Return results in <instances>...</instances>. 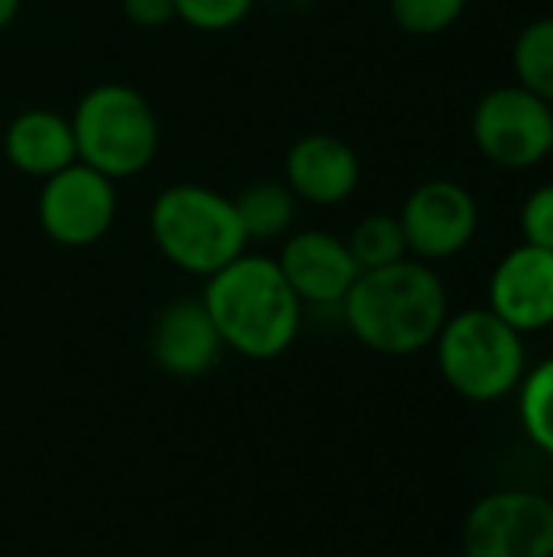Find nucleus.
<instances>
[{
	"label": "nucleus",
	"instance_id": "nucleus-12",
	"mask_svg": "<svg viewBox=\"0 0 553 557\" xmlns=\"http://www.w3.org/2000/svg\"><path fill=\"white\" fill-rule=\"evenodd\" d=\"M489 310L521 336L553 326V251L535 245L508 251L492 274Z\"/></svg>",
	"mask_w": 553,
	"mask_h": 557
},
{
	"label": "nucleus",
	"instance_id": "nucleus-17",
	"mask_svg": "<svg viewBox=\"0 0 553 557\" xmlns=\"http://www.w3.org/2000/svg\"><path fill=\"white\" fill-rule=\"evenodd\" d=\"M355 264L362 271H375V268H388V264H398L404 258H411L407 251V238H404V228L398 222V215H368L362 219L352 235L345 238Z\"/></svg>",
	"mask_w": 553,
	"mask_h": 557
},
{
	"label": "nucleus",
	"instance_id": "nucleus-6",
	"mask_svg": "<svg viewBox=\"0 0 553 557\" xmlns=\"http://www.w3.org/2000/svg\"><path fill=\"white\" fill-rule=\"evenodd\" d=\"M473 140L502 170H531L553 153V104L521 85L492 88L473 111Z\"/></svg>",
	"mask_w": 553,
	"mask_h": 557
},
{
	"label": "nucleus",
	"instance_id": "nucleus-3",
	"mask_svg": "<svg viewBox=\"0 0 553 557\" xmlns=\"http://www.w3.org/2000/svg\"><path fill=\"white\" fill-rule=\"evenodd\" d=\"M147 225L156 251L192 277H212L251 245L231 196L202 183H173L160 189Z\"/></svg>",
	"mask_w": 553,
	"mask_h": 557
},
{
	"label": "nucleus",
	"instance_id": "nucleus-5",
	"mask_svg": "<svg viewBox=\"0 0 553 557\" xmlns=\"http://www.w3.org/2000/svg\"><path fill=\"white\" fill-rule=\"evenodd\" d=\"M433 346L443 382L473 405L502 401L521 385L528 372L521 333L489 307L447 317Z\"/></svg>",
	"mask_w": 553,
	"mask_h": 557
},
{
	"label": "nucleus",
	"instance_id": "nucleus-11",
	"mask_svg": "<svg viewBox=\"0 0 553 557\" xmlns=\"http://www.w3.org/2000/svg\"><path fill=\"white\" fill-rule=\"evenodd\" d=\"M147 349L160 372L173 379H199L218 366L225 343L205 304L196 297H179L156 313Z\"/></svg>",
	"mask_w": 553,
	"mask_h": 557
},
{
	"label": "nucleus",
	"instance_id": "nucleus-2",
	"mask_svg": "<svg viewBox=\"0 0 553 557\" xmlns=\"http://www.w3.org/2000/svg\"><path fill=\"white\" fill-rule=\"evenodd\" d=\"M349 333L372 352L414 356L440 336L450 317V297L427 261H398L362 271L342 300Z\"/></svg>",
	"mask_w": 553,
	"mask_h": 557
},
{
	"label": "nucleus",
	"instance_id": "nucleus-21",
	"mask_svg": "<svg viewBox=\"0 0 553 557\" xmlns=\"http://www.w3.org/2000/svg\"><path fill=\"white\" fill-rule=\"evenodd\" d=\"M521 235H525V245L553 251V186H541L525 199Z\"/></svg>",
	"mask_w": 553,
	"mask_h": 557
},
{
	"label": "nucleus",
	"instance_id": "nucleus-20",
	"mask_svg": "<svg viewBox=\"0 0 553 557\" xmlns=\"http://www.w3.org/2000/svg\"><path fill=\"white\" fill-rule=\"evenodd\" d=\"M176 20L199 33H228L241 26L254 7V0H173Z\"/></svg>",
	"mask_w": 553,
	"mask_h": 557
},
{
	"label": "nucleus",
	"instance_id": "nucleus-15",
	"mask_svg": "<svg viewBox=\"0 0 553 557\" xmlns=\"http://www.w3.org/2000/svg\"><path fill=\"white\" fill-rule=\"evenodd\" d=\"M231 202L248 242H277L290 235L300 209V199L284 180H254L238 196H231Z\"/></svg>",
	"mask_w": 553,
	"mask_h": 557
},
{
	"label": "nucleus",
	"instance_id": "nucleus-14",
	"mask_svg": "<svg viewBox=\"0 0 553 557\" xmlns=\"http://www.w3.org/2000/svg\"><path fill=\"white\" fill-rule=\"evenodd\" d=\"M3 157L16 173L33 176L39 183L49 180L52 173L78 160L72 121L49 108L20 111L3 131Z\"/></svg>",
	"mask_w": 553,
	"mask_h": 557
},
{
	"label": "nucleus",
	"instance_id": "nucleus-7",
	"mask_svg": "<svg viewBox=\"0 0 553 557\" xmlns=\"http://www.w3.org/2000/svg\"><path fill=\"white\" fill-rule=\"evenodd\" d=\"M36 219L49 242L62 248H91L117 219V183L75 160L42 180Z\"/></svg>",
	"mask_w": 553,
	"mask_h": 557
},
{
	"label": "nucleus",
	"instance_id": "nucleus-19",
	"mask_svg": "<svg viewBox=\"0 0 553 557\" xmlns=\"http://www.w3.org/2000/svg\"><path fill=\"white\" fill-rule=\"evenodd\" d=\"M394 23L411 36H437L450 29L469 7V0H388Z\"/></svg>",
	"mask_w": 553,
	"mask_h": 557
},
{
	"label": "nucleus",
	"instance_id": "nucleus-1",
	"mask_svg": "<svg viewBox=\"0 0 553 557\" xmlns=\"http://www.w3.org/2000/svg\"><path fill=\"white\" fill-rule=\"evenodd\" d=\"M225 343L251 362H271L290 352L303 326V304L287 284L277 258L238 255L231 264L205 277L199 297Z\"/></svg>",
	"mask_w": 553,
	"mask_h": 557
},
{
	"label": "nucleus",
	"instance_id": "nucleus-18",
	"mask_svg": "<svg viewBox=\"0 0 553 557\" xmlns=\"http://www.w3.org/2000/svg\"><path fill=\"white\" fill-rule=\"evenodd\" d=\"M518 388V411L528 441L553 457V356L544 359L535 372H525Z\"/></svg>",
	"mask_w": 553,
	"mask_h": 557
},
{
	"label": "nucleus",
	"instance_id": "nucleus-13",
	"mask_svg": "<svg viewBox=\"0 0 553 557\" xmlns=\"http://www.w3.org/2000/svg\"><path fill=\"white\" fill-rule=\"evenodd\" d=\"M362 180V163L352 144L336 134H306L284 157V183L300 202L339 206Z\"/></svg>",
	"mask_w": 553,
	"mask_h": 557
},
{
	"label": "nucleus",
	"instance_id": "nucleus-16",
	"mask_svg": "<svg viewBox=\"0 0 553 557\" xmlns=\"http://www.w3.org/2000/svg\"><path fill=\"white\" fill-rule=\"evenodd\" d=\"M512 62L518 85L553 104V16H541L518 33Z\"/></svg>",
	"mask_w": 553,
	"mask_h": 557
},
{
	"label": "nucleus",
	"instance_id": "nucleus-8",
	"mask_svg": "<svg viewBox=\"0 0 553 557\" xmlns=\"http://www.w3.org/2000/svg\"><path fill=\"white\" fill-rule=\"evenodd\" d=\"M466 557H553V503L531 490L482 496L463 522Z\"/></svg>",
	"mask_w": 553,
	"mask_h": 557
},
{
	"label": "nucleus",
	"instance_id": "nucleus-9",
	"mask_svg": "<svg viewBox=\"0 0 553 557\" xmlns=\"http://www.w3.org/2000/svg\"><path fill=\"white\" fill-rule=\"evenodd\" d=\"M398 222L404 228L407 251L430 264L460 255L476 238L479 206L466 186L453 180H430L407 196Z\"/></svg>",
	"mask_w": 553,
	"mask_h": 557
},
{
	"label": "nucleus",
	"instance_id": "nucleus-23",
	"mask_svg": "<svg viewBox=\"0 0 553 557\" xmlns=\"http://www.w3.org/2000/svg\"><path fill=\"white\" fill-rule=\"evenodd\" d=\"M20 7H23V0H0V33L16 20Z\"/></svg>",
	"mask_w": 553,
	"mask_h": 557
},
{
	"label": "nucleus",
	"instance_id": "nucleus-10",
	"mask_svg": "<svg viewBox=\"0 0 553 557\" xmlns=\"http://www.w3.org/2000/svg\"><path fill=\"white\" fill-rule=\"evenodd\" d=\"M277 264L303 307H342L345 294L362 274L345 238L326 228L287 235Z\"/></svg>",
	"mask_w": 553,
	"mask_h": 557
},
{
	"label": "nucleus",
	"instance_id": "nucleus-22",
	"mask_svg": "<svg viewBox=\"0 0 553 557\" xmlns=\"http://www.w3.org/2000/svg\"><path fill=\"white\" fill-rule=\"evenodd\" d=\"M121 13L127 16V23L140 29H160L169 20H176L173 0H121Z\"/></svg>",
	"mask_w": 553,
	"mask_h": 557
},
{
	"label": "nucleus",
	"instance_id": "nucleus-4",
	"mask_svg": "<svg viewBox=\"0 0 553 557\" xmlns=\"http://www.w3.org/2000/svg\"><path fill=\"white\" fill-rule=\"evenodd\" d=\"M78 160L108 180L140 176L160 150V121L153 104L124 82L88 88L72 111Z\"/></svg>",
	"mask_w": 553,
	"mask_h": 557
}]
</instances>
